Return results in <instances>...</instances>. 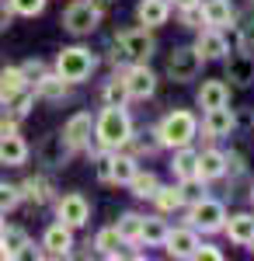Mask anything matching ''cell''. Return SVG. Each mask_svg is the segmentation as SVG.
I'll return each mask as SVG.
<instances>
[{"instance_id":"obj_1","label":"cell","mask_w":254,"mask_h":261,"mask_svg":"<svg viewBox=\"0 0 254 261\" xmlns=\"http://www.w3.org/2000/svg\"><path fill=\"white\" fill-rule=\"evenodd\" d=\"M94 136H98L101 150H122L125 140L133 136V119L125 108H115V105H105L98 119H94Z\"/></svg>"},{"instance_id":"obj_2","label":"cell","mask_w":254,"mask_h":261,"mask_svg":"<svg viewBox=\"0 0 254 261\" xmlns=\"http://www.w3.org/2000/svg\"><path fill=\"white\" fill-rule=\"evenodd\" d=\"M195 133H198V119L192 115V112H185V108L167 112V115L160 119V125H157V140H160V146H171V150L188 146V143L195 140Z\"/></svg>"},{"instance_id":"obj_3","label":"cell","mask_w":254,"mask_h":261,"mask_svg":"<svg viewBox=\"0 0 254 261\" xmlns=\"http://www.w3.org/2000/svg\"><path fill=\"white\" fill-rule=\"evenodd\" d=\"M98 70V56L87 49V45H70L56 56V73L66 84H84L91 81V73Z\"/></svg>"},{"instance_id":"obj_4","label":"cell","mask_w":254,"mask_h":261,"mask_svg":"<svg viewBox=\"0 0 254 261\" xmlns=\"http://www.w3.org/2000/svg\"><path fill=\"white\" fill-rule=\"evenodd\" d=\"M115 45L122 49V56L133 63H146L157 53V39H154V28H125L115 35Z\"/></svg>"},{"instance_id":"obj_5","label":"cell","mask_w":254,"mask_h":261,"mask_svg":"<svg viewBox=\"0 0 254 261\" xmlns=\"http://www.w3.org/2000/svg\"><path fill=\"white\" fill-rule=\"evenodd\" d=\"M101 11L94 0H73L66 11H63V28L70 32V35H91L94 28L101 24Z\"/></svg>"},{"instance_id":"obj_6","label":"cell","mask_w":254,"mask_h":261,"mask_svg":"<svg viewBox=\"0 0 254 261\" xmlns=\"http://www.w3.org/2000/svg\"><path fill=\"white\" fill-rule=\"evenodd\" d=\"M223 223H226V205L216 199H202L192 202V209H188V226L192 230H202V233H216V230H223Z\"/></svg>"},{"instance_id":"obj_7","label":"cell","mask_w":254,"mask_h":261,"mask_svg":"<svg viewBox=\"0 0 254 261\" xmlns=\"http://www.w3.org/2000/svg\"><path fill=\"white\" fill-rule=\"evenodd\" d=\"M202 56H198V49L195 45H177L174 53L167 56V77L174 84H188V81H195L198 73H202Z\"/></svg>"},{"instance_id":"obj_8","label":"cell","mask_w":254,"mask_h":261,"mask_svg":"<svg viewBox=\"0 0 254 261\" xmlns=\"http://www.w3.org/2000/svg\"><path fill=\"white\" fill-rule=\"evenodd\" d=\"M122 84H125V91H129L133 101H146V98H154V91H157V73L146 63H133L122 73Z\"/></svg>"},{"instance_id":"obj_9","label":"cell","mask_w":254,"mask_h":261,"mask_svg":"<svg viewBox=\"0 0 254 261\" xmlns=\"http://www.w3.org/2000/svg\"><path fill=\"white\" fill-rule=\"evenodd\" d=\"M56 220L66 223L70 230H80V226H87L91 220V202L84 199L80 192H70V195H63L56 202Z\"/></svg>"},{"instance_id":"obj_10","label":"cell","mask_w":254,"mask_h":261,"mask_svg":"<svg viewBox=\"0 0 254 261\" xmlns=\"http://www.w3.org/2000/svg\"><path fill=\"white\" fill-rule=\"evenodd\" d=\"M42 258H70L73 254V230L66 223H53L45 233H42Z\"/></svg>"},{"instance_id":"obj_11","label":"cell","mask_w":254,"mask_h":261,"mask_svg":"<svg viewBox=\"0 0 254 261\" xmlns=\"http://www.w3.org/2000/svg\"><path fill=\"white\" fill-rule=\"evenodd\" d=\"M73 153H77V150H73L70 140L63 136V129H59V133H49V136L39 143V157H42V164H49V167H63V164H70Z\"/></svg>"},{"instance_id":"obj_12","label":"cell","mask_w":254,"mask_h":261,"mask_svg":"<svg viewBox=\"0 0 254 261\" xmlns=\"http://www.w3.org/2000/svg\"><path fill=\"white\" fill-rule=\"evenodd\" d=\"M28 143L18 136V129H7V133H0V164L4 167H21V164L28 161Z\"/></svg>"},{"instance_id":"obj_13","label":"cell","mask_w":254,"mask_h":261,"mask_svg":"<svg viewBox=\"0 0 254 261\" xmlns=\"http://www.w3.org/2000/svg\"><path fill=\"white\" fill-rule=\"evenodd\" d=\"M91 129H94L91 112H73L70 119L63 122V136L70 140V146H73V150H84V146L91 143Z\"/></svg>"},{"instance_id":"obj_14","label":"cell","mask_w":254,"mask_h":261,"mask_svg":"<svg viewBox=\"0 0 254 261\" xmlns=\"http://www.w3.org/2000/svg\"><path fill=\"white\" fill-rule=\"evenodd\" d=\"M195 49L202 60H223L226 53H230V42L223 35V28H202L195 39Z\"/></svg>"},{"instance_id":"obj_15","label":"cell","mask_w":254,"mask_h":261,"mask_svg":"<svg viewBox=\"0 0 254 261\" xmlns=\"http://www.w3.org/2000/svg\"><path fill=\"white\" fill-rule=\"evenodd\" d=\"M198 244H202V241H198L195 230H192V226H181V230H171V233H167L164 247H167L171 258H195Z\"/></svg>"},{"instance_id":"obj_16","label":"cell","mask_w":254,"mask_h":261,"mask_svg":"<svg viewBox=\"0 0 254 261\" xmlns=\"http://www.w3.org/2000/svg\"><path fill=\"white\" fill-rule=\"evenodd\" d=\"M226 81L237 84V87H251L254 84V56L251 53L237 49L234 56L226 60Z\"/></svg>"},{"instance_id":"obj_17","label":"cell","mask_w":254,"mask_h":261,"mask_svg":"<svg viewBox=\"0 0 254 261\" xmlns=\"http://www.w3.org/2000/svg\"><path fill=\"white\" fill-rule=\"evenodd\" d=\"M202 125H206V133H209L213 140H223V136H230V133H234L237 115L230 112V105H219V108H209V112H206Z\"/></svg>"},{"instance_id":"obj_18","label":"cell","mask_w":254,"mask_h":261,"mask_svg":"<svg viewBox=\"0 0 254 261\" xmlns=\"http://www.w3.org/2000/svg\"><path fill=\"white\" fill-rule=\"evenodd\" d=\"M171 18V0H139L136 4V21L143 28H160Z\"/></svg>"},{"instance_id":"obj_19","label":"cell","mask_w":254,"mask_h":261,"mask_svg":"<svg viewBox=\"0 0 254 261\" xmlns=\"http://www.w3.org/2000/svg\"><path fill=\"white\" fill-rule=\"evenodd\" d=\"M230 171V153L223 150H202L198 153V178L202 181H216Z\"/></svg>"},{"instance_id":"obj_20","label":"cell","mask_w":254,"mask_h":261,"mask_svg":"<svg viewBox=\"0 0 254 261\" xmlns=\"http://www.w3.org/2000/svg\"><path fill=\"white\" fill-rule=\"evenodd\" d=\"M66 91H70V84L63 81L59 73H42L39 81L32 84V94L39 101H49V105H56V101L66 98Z\"/></svg>"},{"instance_id":"obj_21","label":"cell","mask_w":254,"mask_h":261,"mask_svg":"<svg viewBox=\"0 0 254 261\" xmlns=\"http://www.w3.org/2000/svg\"><path fill=\"white\" fill-rule=\"evenodd\" d=\"M223 230H226V237L240 247H251L254 244V213H237L230 220L223 223Z\"/></svg>"},{"instance_id":"obj_22","label":"cell","mask_w":254,"mask_h":261,"mask_svg":"<svg viewBox=\"0 0 254 261\" xmlns=\"http://www.w3.org/2000/svg\"><path fill=\"white\" fill-rule=\"evenodd\" d=\"M195 101H198V108H202V112L219 108V105H230V87H226V81H202Z\"/></svg>"},{"instance_id":"obj_23","label":"cell","mask_w":254,"mask_h":261,"mask_svg":"<svg viewBox=\"0 0 254 261\" xmlns=\"http://www.w3.org/2000/svg\"><path fill=\"white\" fill-rule=\"evenodd\" d=\"M4 247L11 251V258H24V261L42 258V251H35V244L28 241V233L18 230V226H7L4 230Z\"/></svg>"},{"instance_id":"obj_24","label":"cell","mask_w":254,"mask_h":261,"mask_svg":"<svg viewBox=\"0 0 254 261\" xmlns=\"http://www.w3.org/2000/svg\"><path fill=\"white\" fill-rule=\"evenodd\" d=\"M18 188H21V199L35 202V205H45V202L56 195L53 181H49V178H42V174H35V178H24V181L18 185Z\"/></svg>"},{"instance_id":"obj_25","label":"cell","mask_w":254,"mask_h":261,"mask_svg":"<svg viewBox=\"0 0 254 261\" xmlns=\"http://www.w3.org/2000/svg\"><path fill=\"white\" fill-rule=\"evenodd\" d=\"M171 171H174V178H177V181L198 178V150H192V143H188V146H177V150H174Z\"/></svg>"},{"instance_id":"obj_26","label":"cell","mask_w":254,"mask_h":261,"mask_svg":"<svg viewBox=\"0 0 254 261\" xmlns=\"http://www.w3.org/2000/svg\"><path fill=\"white\" fill-rule=\"evenodd\" d=\"M202 18L209 28H230L237 14L230 7V0H209V4H202Z\"/></svg>"},{"instance_id":"obj_27","label":"cell","mask_w":254,"mask_h":261,"mask_svg":"<svg viewBox=\"0 0 254 261\" xmlns=\"http://www.w3.org/2000/svg\"><path fill=\"white\" fill-rule=\"evenodd\" d=\"M24 87H32V84H28V77H24L21 66H4V70H0V105L7 98H14V94H21Z\"/></svg>"},{"instance_id":"obj_28","label":"cell","mask_w":254,"mask_h":261,"mask_svg":"<svg viewBox=\"0 0 254 261\" xmlns=\"http://www.w3.org/2000/svg\"><path fill=\"white\" fill-rule=\"evenodd\" d=\"M167 233H171V226H167L164 216H143L139 244H146V247H160V244L167 241Z\"/></svg>"},{"instance_id":"obj_29","label":"cell","mask_w":254,"mask_h":261,"mask_svg":"<svg viewBox=\"0 0 254 261\" xmlns=\"http://www.w3.org/2000/svg\"><path fill=\"white\" fill-rule=\"evenodd\" d=\"M136 171H139V161L133 157V153L112 150V185H129Z\"/></svg>"},{"instance_id":"obj_30","label":"cell","mask_w":254,"mask_h":261,"mask_svg":"<svg viewBox=\"0 0 254 261\" xmlns=\"http://www.w3.org/2000/svg\"><path fill=\"white\" fill-rule=\"evenodd\" d=\"M94 247H98L101 258H122V237H118L115 226H105V230H98V237H94Z\"/></svg>"},{"instance_id":"obj_31","label":"cell","mask_w":254,"mask_h":261,"mask_svg":"<svg viewBox=\"0 0 254 261\" xmlns=\"http://www.w3.org/2000/svg\"><path fill=\"white\" fill-rule=\"evenodd\" d=\"M154 202L160 213H177L181 205H185V199H181V192H177V185H160L154 192Z\"/></svg>"},{"instance_id":"obj_32","label":"cell","mask_w":254,"mask_h":261,"mask_svg":"<svg viewBox=\"0 0 254 261\" xmlns=\"http://www.w3.org/2000/svg\"><path fill=\"white\" fill-rule=\"evenodd\" d=\"M129 188H133L136 199H154V192L160 188V178H157L154 171H136L133 181H129Z\"/></svg>"},{"instance_id":"obj_33","label":"cell","mask_w":254,"mask_h":261,"mask_svg":"<svg viewBox=\"0 0 254 261\" xmlns=\"http://www.w3.org/2000/svg\"><path fill=\"white\" fill-rule=\"evenodd\" d=\"M122 244H139V230H143V216L139 213H122V220L115 223Z\"/></svg>"},{"instance_id":"obj_34","label":"cell","mask_w":254,"mask_h":261,"mask_svg":"<svg viewBox=\"0 0 254 261\" xmlns=\"http://www.w3.org/2000/svg\"><path fill=\"white\" fill-rule=\"evenodd\" d=\"M101 101L105 105H115V108H125L129 105V91H125V84H122V77H112V81L105 84V91H101Z\"/></svg>"},{"instance_id":"obj_35","label":"cell","mask_w":254,"mask_h":261,"mask_svg":"<svg viewBox=\"0 0 254 261\" xmlns=\"http://www.w3.org/2000/svg\"><path fill=\"white\" fill-rule=\"evenodd\" d=\"M202 185H206L202 178H185V181H177V192H181V199H185V202H198L202 195H206Z\"/></svg>"},{"instance_id":"obj_36","label":"cell","mask_w":254,"mask_h":261,"mask_svg":"<svg viewBox=\"0 0 254 261\" xmlns=\"http://www.w3.org/2000/svg\"><path fill=\"white\" fill-rule=\"evenodd\" d=\"M21 202V188L18 185H7V181H0V213H11V209H18Z\"/></svg>"},{"instance_id":"obj_37","label":"cell","mask_w":254,"mask_h":261,"mask_svg":"<svg viewBox=\"0 0 254 261\" xmlns=\"http://www.w3.org/2000/svg\"><path fill=\"white\" fill-rule=\"evenodd\" d=\"M7 4H11V11L21 14V18H35V14L45 11V0H7Z\"/></svg>"},{"instance_id":"obj_38","label":"cell","mask_w":254,"mask_h":261,"mask_svg":"<svg viewBox=\"0 0 254 261\" xmlns=\"http://www.w3.org/2000/svg\"><path fill=\"white\" fill-rule=\"evenodd\" d=\"M181 24H185V28H202V24H206V18H202V4L181 7Z\"/></svg>"},{"instance_id":"obj_39","label":"cell","mask_w":254,"mask_h":261,"mask_svg":"<svg viewBox=\"0 0 254 261\" xmlns=\"http://www.w3.org/2000/svg\"><path fill=\"white\" fill-rule=\"evenodd\" d=\"M94 174H98L101 185H112V150L98 153V167H94Z\"/></svg>"},{"instance_id":"obj_40","label":"cell","mask_w":254,"mask_h":261,"mask_svg":"<svg viewBox=\"0 0 254 261\" xmlns=\"http://www.w3.org/2000/svg\"><path fill=\"white\" fill-rule=\"evenodd\" d=\"M195 258L198 261H223V251H219V247H213V244H198Z\"/></svg>"},{"instance_id":"obj_41","label":"cell","mask_w":254,"mask_h":261,"mask_svg":"<svg viewBox=\"0 0 254 261\" xmlns=\"http://www.w3.org/2000/svg\"><path fill=\"white\" fill-rule=\"evenodd\" d=\"M21 70H24V77H28V84H35V81L42 77V73H45V66H42L39 60H28L24 66H21Z\"/></svg>"},{"instance_id":"obj_42","label":"cell","mask_w":254,"mask_h":261,"mask_svg":"<svg viewBox=\"0 0 254 261\" xmlns=\"http://www.w3.org/2000/svg\"><path fill=\"white\" fill-rule=\"evenodd\" d=\"M11 18H14V11H11V4L7 0H0V32L11 24Z\"/></svg>"},{"instance_id":"obj_43","label":"cell","mask_w":254,"mask_h":261,"mask_svg":"<svg viewBox=\"0 0 254 261\" xmlns=\"http://www.w3.org/2000/svg\"><path fill=\"white\" fill-rule=\"evenodd\" d=\"M192 4H198V0H171V7H177V11L181 7H192Z\"/></svg>"},{"instance_id":"obj_44","label":"cell","mask_w":254,"mask_h":261,"mask_svg":"<svg viewBox=\"0 0 254 261\" xmlns=\"http://www.w3.org/2000/svg\"><path fill=\"white\" fill-rule=\"evenodd\" d=\"M94 4H98V7H101V11H108V7H115V4H118V0H94Z\"/></svg>"},{"instance_id":"obj_45","label":"cell","mask_w":254,"mask_h":261,"mask_svg":"<svg viewBox=\"0 0 254 261\" xmlns=\"http://www.w3.org/2000/svg\"><path fill=\"white\" fill-rule=\"evenodd\" d=\"M4 230H7V223L0 220V244H4Z\"/></svg>"},{"instance_id":"obj_46","label":"cell","mask_w":254,"mask_h":261,"mask_svg":"<svg viewBox=\"0 0 254 261\" xmlns=\"http://www.w3.org/2000/svg\"><path fill=\"white\" fill-rule=\"evenodd\" d=\"M251 205H254V188H251Z\"/></svg>"},{"instance_id":"obj_47","label":"cell","mask_w":254,"mask_h":261,"mask_svg":"<svg viewBox=\"0 0 254 261\" xmlns=\"http://www.w3.org/2000/svg\"><path fill=\"white\" fill-rule=\"evenodd\" d=\"M198 4H209V0H198Z\"/></svg>"}]
</instances>
